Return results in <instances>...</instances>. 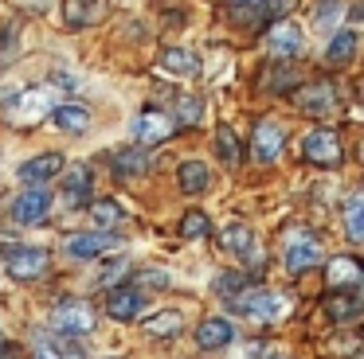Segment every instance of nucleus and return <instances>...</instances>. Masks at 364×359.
Wrapping results in <instances>:
<instances>
[{
	"label": "nucleus",
	"mask_w": 364,
	"mask_h": 359,
	"mask_svg": "<svg viewBox=\"0 0 364 359\" xmlns=\"http://www.w3.org/2000/svg\"><path fill=\"white\" fill-rule=\"evenodd\" d=\"M55 98H51V86H32V90H20L16 98L4 101V117L12 125H36L40 117L51 114Z\"/></svg>",
	"instance_id": "nucleus-1"
},
{
	"label": "nucleus",
	"mask_w": 364,
	"mask_h": 359,
	"mask_svg": "<svg viewBox=\"0 0 364 359\" xmlns=\"http://www.w3.org/2000/svg\"><path fill=\"white\" fill-rule=\"evenodd\" d=\"M0 258H4V270H9V277L16 281H36L48 273L51 265V254L43 246H0Z\"/></svg>",
	"instance_id": "nucleus-2"
},
{
	"label": "nucleus",
	"mask_w": 364,
	"mask_h": 359,
	"mask_svg": "<svg viewBox=\"0 0 364 359\" xmlns=\"http://www.w3.org/2000/svg\"><path fill=\"white\" fill-rule=\"evenodd\" d=\"M48 328L55 336H75V340H82V336L95 332V312H90L87 301H63V304L51 309Z\"/></svg>",
	"instance_id": "nucleus-3"
},
{
	"label": "nucleus",
	"mask_w": 364,
	"mask_h": 359,
	"mask_svg": "<svg viewBox=\"0 0 364 359\" xmlns=\"http://www.w3.org/2000/svg\"><path fill=\"white\" fill-rule=\"evenodd\" d=\"M282 262L294 277L309 273L321 262V242H317V234L314 231H290L286 234V246H282Z\"/></svg>",
	"instance_id": "nucleus-4"
},
{
	"label": "nucleus",
	"mask_w": 364,
	"mask_h": 359,
	"mask_svg": "<svg viewBox=\"0 0 364 359\" xmlns=\"http://www.w3.org/2000/svg\"><path fill=\"white\" fill-rule=\"evenodd\" d=\"M228 301H231V309L247 320H274V316H282V309H286V301L274 289H251V285H247L243 293L228 297Z\"/></svg>",
	"instance_id": "nucleus-5"
},
{
	"label": "nucleus",
	"mask_w": 364,
	"mask_h": 359,
	"mask_svg": "<svg viewBox=\"0 0 364 359\" xmlns=\"http://www.w3.org/2000/svg\"><path fill=\"white\" fill-rule=\"evenodd\" d=\"M262 47L270 51V59L294 62V59H301V55H306V35H301L298 23L278 20V23H270V28H267V39H262Z\"/></svg>",
	"instance_id": "nucleus-6"
},
{
	"label": "nucleus",
	"mask_w": 364,
	"mask_h": 359,
	"mask_svg": "<svg viewBox=\"0 0 364 359\" xmlns=\"http://www.w3.org/2000/svg\"><path fill=\"white\" fill-rule=\"evenodd\" d=\"M301 160L314 168H337L341 164V137L333 129H314L301 137Z\"/></svg>",
	"instance_id": "nucleus-7"
},
{
	"label": "nucleus",
	"mask_w": 364,
	"mask_h": 359,
	"mask_svg": "<svg viewBox=\"0 0 364 359\" xmlns=\"http://www.w3.org/2000/svg\"><path fill=\"white\" fill-rule=\"evenodd\" d=\"M118 246H122V238L114 231H90V234H71L63 250H67L71 262H95V258L110 254V250H118Z\"/></svg>",
	"instance_id": "nucleus-8"
},
{
	"label": "nucleus",
	"mask_w": 364,
	"mask_h": 359,
	"mask_svg": "<svg viewBox=\"0 0 364 359\" xmlns=\"http://www.w3.org/2000/svg\"><path fill=\"white\" fill-rule=\"evenodd\" d=\"M298 109L306 117H333L341 109V90L337 82H309L298 90Z\"/></svg>",
	"instance_id": "nucleus-9"
},
{
	"label": "nucleus",
	"mask_w": 364,
	"mask_h": 359,
	"mask_svg": "<svg viewBox=\"0 0 364 359\" xmlns=\"http://www.w3.org/2000/svg\"><path fill=\"white\" fill-rule=\"evenodd\" d=\"M173 117L161 114V109H141V114L129 121V137H134V145L149 148V145H161V140H168V133H173Z\"/></svg>",
	"instance_id": "nucleus-10"
},
{
	"label": "nucleus",
	"mask_w": 364,
	"mask_h": 359,
	"mask_svg": "<svg viewBox=\"0 0 364 359\" xmlns=\"http://www.w3.org/2000/svg\"><path fill=\"white\" fill-rule=\"evenodd\" d=\"M9 215H12V223H20V226L43 223V219L51 215V192L48 187H24V192L12 199Z\"/></svg>",
	"instance_id": "nucleus-11"
},
{
	"label": "nucleus",
	"mask_w": 364,
	"mask_h": 359,
	"mask_svg": "<svg viewBox=\"0 0 364 359\" xmlns=\"http://www.w3.org/2000/svg\"><path fill=\"white\" fill-rule=\"evenodd\" d=\"M63 168H67L63 153H40V156H32V160L20 164V168H16V180H20L24 187H43V184H51V180H55Z\"/></svg>",
	"instance_id": "nucleus-12"
},
{
	"label": "nucleus",
	"mask_w": 364,
	"mask_h": 359,
	"mask_svg": "<svg viewBox=\"0 0 364 359\" xmlns=\"http://www.w3.org/2000/svg\"><path fill=\"white\" fill-rule=\"evenodd\" d=\"M145 309V289L137 285H118L106 293V312H110L114 320H122V324H129V320H137Z\"/></svg>",
	"instance_id": "nucleus-13"
},
{
	"label": "nucleus",
	"mask_w": 364,
	"mask_h": 359,
	"mask_svg": "<svg viewBox=\"0 0 364 359\" xmlns=\"http://www.w3.org/2000/svg\"><path fill=\"white\" fill-rule=\"evenodd\" d=\"M95 199V172L87 168V164H79V168H71L63 176V187H59V203L63 207H82V203Z\"/></svg>",
	"instance_id": "nucleus-14"
},
{
	"label": "nucleus",
	"mask_w": 364,
	"mask_h": 359,
	"mask_svg": "<svg viewBox=\"0 0 364 359\" xmlns=\"http://www.w3.org/2000/svg\"><path fill=\"white\" fill-rule=\"evenodd\" d=\"M255 160L259 164H274L278 153H282V125L270 121V117H262L259 125H255Z\"/></svg>",
	"instance_id": "nucleus-15"
},
{
	"label": "nucleus",
	"mask_w": 364,
	"mask_h": 359,
	"mask_svg": "<svg viewBox=\"0 0 364 359\" xmlns=\"http://www.w3.org/2000/svg\"><path fill=\"white\" fill-rule=\"evenodd\" d=\"M231 340H235V328H231L228 316H208V320H200L196 343H200L204 351H220V348H228Z\"/></svg>",
	"instance_id": "nucleus-16"
},
{
	"label": "nucleus",
	"mask_w": 364,
	"mask_h": 359,
	"mask_svg": "<svg viewBox=\"0 0 364 359\" xmlns=\"http://www.w3.org/2000/svg\"><path fill=\"white\" fill-rule=\"evenodd\" d=\"M161 70L176 78H196L200 74V55L192 47H165L161 51Z\"/></svg>",
	"instance_id": "nucleus-17"
},
{
	"label": "nucleus",
	"mask_w": 364,
	"mask_h": 359,
	"mask_svg": "<svg viewBox=\"0 0 364 359\" xmlns=\"http://www.w3.org/2000/svg\"><path fill=\"white\" fill-rule=\"evenodd\" d=\"M325 281H329V289H356L364 281V270L356 258H333L329 265H325Z\"/></svg>",
	"instance_id": "nucleus-18"
},
{
	"label": "nucleus",
	"mask_w": 364,
	"mask_h": 359,
	"mask_svg": "<svg viewBox=\"0 0 364 359\" xmlns=\"http://www.w3.org/2000/svg\"><path fill=\"white\" fill-rule=\"evenodd\" d=\"M51 125L63 133H87L90 129V109L79 101H63V106H51Z\"/></svg>",
	"instance_id": "nucleus-19"
},
{
	"label": "nucleus",
	"mask_w": 364,
	"mask_h": 359,
	"mask_svg": "<svg viewBox=\"0 0 364 359\" xmlns=\"http://www.w3.org/2000/svg\"><path fill=\"white\" fill-rule=\"evenodd\" d=\"M110 168L118 172V176H141V172L153 168V156L145 153L141 145H129V148H118V153H110Z\"/></svg>",
	"instance_id": "nucleus-20"
},
{
	"label": "nucleus",
	"mask_w": 364,
	"mask_h": 359,
	"mask_svg": "<svg viewBox=\"0 0 364 359\" xmlns=\"http://www.w3.org/2000/svg\"><path fill=\"white\" fill-rule=\"evenodd\" d=\"M176 184H181L184 195H200L212 187V172H208L204 160H184L181 168H176Z\"/></svg>",
	"instance_id": "nucleus-21"
},
{
	"label": "nucleus",
	"mask_w": 364,
	"mask_h": 359,
	"mask_svg": "<svg viewBox=\"0 0 364 359\" xmlns=\"http://www.w3.org/2000/svg\"><path fill=\"white\" fill-rule=\"evenodd\" d=\"M102 0H63V20L67 28H90L102 20Z\"/></svg>",
	"instance_id": "nucleus-22"
},
{
	"label": "nucleus",
	"mask_w": 364,
	"mask_h": 359,
	"mask_svg": "<svg viewBox=\"0 0 364 359\" xmlns=\"http://www.w3.org/2000/svg\"><path fill=\"white\" fill-rule=\"evenodd\" d=\"M356 43H360V35H356L353 28L337 31V35L329 39V47H325V67H348V62L356 59Z\"/></svg>",
	"instance_id": "nucleus-23"
},
{
	"label": "nucleus",
	"mask_w": 364,
	"mask_h": 359,
	"mask_svg": "<svg viewBox=\"0 0 364 359\" xmlns=\"http://www.w3.org/2000/svg\"><path fill=\"white\" fill-rule=\"evenodd\" d=\"M181 312L176 309H161V312H153V316H145V324H141V332L145 336H153V340H165V336H176L181 332Z\"/></svg>",
	"instance_id": "nucleus-24"
},
{
	"label": "nucleus",
	"mask_w": 364,
	"mask_h": 359,
	"mask_svg": "<svg viewBox=\"0 0 364 359\" xmlns=\"http://www.w3.org/2000/svg\"><path fill=\"white\" fill-rule=\"evenodd\" d=\"M220 242H223V250H231V254H239V258L255 254V234L247 223H228L220 234Z\"/></svg>",
	"instance_id": "nucleus-25"
},
{
	"label": "nucleus",
	"mask_w": 364,
	"mask_h": 359,
	"mask_svg": "<svg viewBox=\"0 0 364 359\" xmlns=\"http://www.w3.org/2000/svg\"><path fill=\"white\" fill-rule=\"evenodd\" d=\"M329 316L333 320H353V316H360V309H364V297H360V285L356 289H345V293H337V297H329Z\"/></svg>",
	"instance_id": "nucleus-26"
},
{
	"label": "nucleus",
	"mask_w": 364,
	"mask_h": 359,
	"mask_svg": "<svg viewBox=\"0 0 364 359\" xmlns=\"http://www.w3.org/2000/svg\"><path fill=\"white\" fill-rule=\"evenodd\" d=\"M290 86H298V70H294V62H286V59L262 74V90H270V94H282V90H290Z\"/></svg>",
	"instance_id": "nucleus-27"
},
{
	"label": "nucleus",
	"mask_w": 364,
	"mask_h": 359,
	"mask_svg": "<svg viewBox=\"0 0 364 359\" xmlns=\"http://www.w3.org/2000/svg\"><path fill=\"white\" fill-rule=\"evenodd\" d=\"M90 219H95L102 231H110V226H118L122 219H126V207H122L118 199H90Z\"/></svg>",
	"instance_id": "nucleus-28"
},
{
	"label": "nucleus",
	"mask_w": 364,
	"mask_h": 359,
	"mask_svg": "<svg viewBox=\"0 0 364 359\" xmlns=\"http://www.w3.org/2000/svg\"><path fill=\"white\" fill-rule=\"evenodd\" d=\"M215 153H220V160L231 164V168L243 160V148H239V137H235L231 125H220V129H215Z\"/></svg>",
	"instance_id": "nucleus-29"
},
{
	"label": "nucleus",
	"mask_w": 364,
	"mask_h": 359,
	"mask_svg": "<svg viewBox=\"0 0 364 359\" xmlns=\"http://www.w3.org/2000/svg\"><path fill=\"white\" fill-rule=\"evenodd\" d=\"M345 231H348V242H364V199L360 195L345 199Z\"/></svg>",
	"instance_id": "nucleus-30"
},
{
	"label": "nucleus",
	"mask_w": 364,
	"mask_h": 359,
	"mask_svg": "<svg viewBox=\"0 0 364 359\" xmlns=\"http://www.w3.org/2000/svg\"><path fill=\"white\" fill-rule=\"evenodd\" d=\"M200 117H204V101H200V98H192V94H184V98H176L173 125H200Z\"/></svg>",
	"instance_id": "nucleus-31"
},
{
	"label": "nucleus",
	"mask_w": 364,
	"mask_h": 359,
	"mask_svg": "<svg viewBox=\"0 0 364 359\" xmlns=\"http://www.w3.org/2000/svg\"><path fill=\"white\" fill-rule=\"evenodd\" d=\"M181 234L184 238H204V234H212V223H208L204 211H188V215L181 219Z\"/></svg>",
	"instance_id": "nucleus-32"
},
{
	"label": "nucleus",
	"mask_w": 364,
	"mask_h": 359,
	"mask_svg": "<svg viewBox=\"0 0 364 359\" xmlns=\"http://www.w3.org/2000/svg\"><path fill=\"white\" fill-rule=\"evenodd\" d=\"M341 12H345V0H333V4L325 0V4H317V16H314V23H317V28H325V31H329L333 23L341 20Z\"/></svg>",
	"instance_id": "nucleus-33"
},
{
	"label": "nucleus",
	"mask_w": 364,
	"mask_h": 359,
	"mask_svg": "<svg viewBox=\"0 0 364 359\" xmlns=\"http://www.w3.org/2000/svg\"><path fill=\"white\" fill-rule=\"evenodd\" d=\"M59 359H90V355L75 336H59Z\"/></svg>",
	"instance_id": "nucleus-34"
},
{
	"label": "nucleus",
	"mask_w": 364,
	"mask_h": 359,
	"mask_svg": "<svg viewBox=\"0 0 364 359\" xmlns=\"http://www.w3.org/2000/svg\"><path fill=\"white\" fill-rule=\"evenodd\" d=\"M247 285H251V277H243V273H228V277H220V297H235V293H243Z\"/></svg>",
	"instance_id": "nucleus-35"
},
{
	"label": "nucleus",
	"mask_w": 364,
	"mask_h": 359,
	"mask_svg": "<svg viewBox=\"0 0 364 359\" xmlns=\"http://www.w3.org/2000/svg\"><path fill=\"white\" fill-rule=\"evenodd\" d=\"M165 285H168V277H165V273H157V270L137 273V289H165Z\"/></svg>",
	"instance_id": "nucleus-36"
},
{
	"label": "nucleus",
	"mask_w": 364,
	"mask_h": 359,
	"mask_svg": "<svg viewBox=\"0 0 364 359\" xmlns=\"http://www.w3.org/2000/svg\"><path fill=\"white\" fill-rule=\"evenodd\" d=\"M12 39H20V23H9V28H4V31H0V55H9L12 51Z\"/></svg>",
	"instance_id": "nucleus-37"
},
{
	"label": "nucleus",
	"mask_w": 364,
	"mask_h": 359,
	"mask_svg": "<svg viewBox=\"0 0 364 359\" xmlns=\"http://www.w3.org/2000/svg\"><path fill=\"white\" fill-rule=\"evenodd\" d=\"M126 265H129V262H126V258H118V262H110V270H106V273H102V285H110V281H118V277H122V273H126Z\"/></svg>",
	"instance_id": "nucleus-38"
},
{
	"label": "nucleus",
	"mask_w": 364,
	"mask_h": 359,
	"mask_svg": "<svg viewBox=\"0 0 364 359\" xmlns=\"http://www.w3.org/2000/svg\"><path fill=\"white\" fill-rule=\"evenodd\" d=\"M32 359H59V343H40Z\"/></svg>",
	"instance_id": "nucleus-39"
},
{
	"label": "nucleus",
	"mask_w": 364,
	"mask_h": 359,
	"mask_svg": "<svg viewBox=\"0 0 364 359\" xmlns=\"http://www.w3.org/2000/svg\"><path fill=\"white\" fill-rule=\"evenodd\" d=\"M0 359H12V348L4 343V336H0Z\"/></svg>",
	"instance_id": "nucleus-40"
}]
</instances>
